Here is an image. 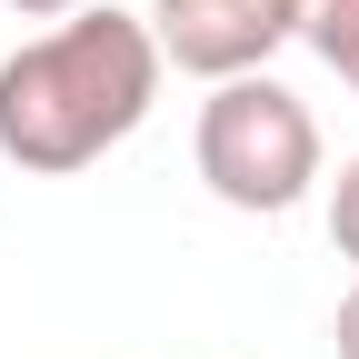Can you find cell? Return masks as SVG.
I'll list each match as a JSON object with an SVG mask.
<instances>
[{
    "mask_svg": "<svg viewBox=\"0 0 359 359\" xmlns=\"http://www.w3.org/2000/svg\"><path fill=\"white\" fill-rule=\"evenodd\" d=\"M20 20H70V11H90V0H11Z\"/></svg>",
    "mask_w": 359,
    "mask_h": 359,
    "instance_id": "cell-7",
    "label": "cell"
},
{
    "mask_svg": "<svg viewBox=\"0 0 359 359\" xmlns=\"http://www.w3.org/2000/svg\"><path fill=\"white\" fill-rule=\"evenodd\" d=\"M330 339H339V359H359V280H349V299H339V320H330Z\"/></svg>",
    "mask_w": 359,
    "mask_h": 359,
    "instance_id": "cell-6",
    "label": "cell"
},
{
    "mask_svg": "<svg viewBox=\"0 0 359 359\" xmlns=\"http://www.w3.org/2000/svg\"><path fill=\"white\" fill-rule=\"evenodd\" d=\"M150 90H160L150 20L110 11V0L70 11L60 30H40L0 60V160L30 180H70L150 120Z\"/></svg>",
    "mask_w": 359,
    "mask_h": 359,
    "instance_id": "cell-1",
    "label": "cell"
},
{
    "mask_svg": "<svg viewBox=\"0 0 359 359\" xmlns=\"http://www.w3.org/2000/svg\"><path fill=\"white\" fill-rule=\"evenodd\" d=\"M190 150H200V180H210L230 210L280 219L309 180H320V120H309V100H299L290 80L240 70V80H210Z\"/></svg>",
    "mask_w": 359,
    "mask_h": 359,
    "instance_id": "cell-2",
    "label": "cell"
},
{
    "mask_svg": "<svg viewBox=\"0 0 359 359\" xmlns=\"http://www.w3.org/2000/svg\"><path fill=\"white\" fill-rule=\"evenodd\" d=\"M330 240H339V259L359 269V150H349L339 180H330Z\"/></svg>",
    "mask_w": 359,
    "mask_h": 359,
    "instance_id": "cell-5",
    "label": "cell"
},
{
    "mask_svg": "<svg viewBox=\"0 0 359 359\" xmlns=\"http://www.w3.org/2000/svg\"><path fill=\"white\" fill-rule=\"evenodd\" d=\"M150 40L190 80H240L280 40H299V0H150Z\"/></svg>",
    "mask_w": 359,
    "mask_h": 359,
    "instance_id": "cell-3",
    "label": "cell"
},
{
    "mask_svg": "<svg viewBox=\"0 0 359 359\" xmlns=\"http://www.w3.org/2000/svg\"><path fill=\"white\" fill-rule=\"evenodd\" d=\"M299 40L359 90V0H299Z\"/></svg>",
    "mask_w": 359,
    "mask_h": 359,
    "instance_id": "cell-4",
    "label": "cell"
}]
</instances>
